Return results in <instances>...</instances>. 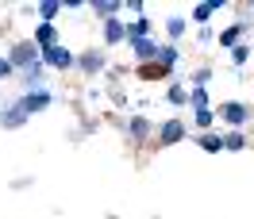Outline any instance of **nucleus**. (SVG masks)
Returning <instances> with one entry per match:
<instances>
[{
  "label": "nucleus",
  "mask_w": 254,
  "mask_h": 219,
  "mask_svg": "<svg viewBox=\"0 0 254 219\" xmlns=\"http://www.w3.org/2000/svg\"><path fill=\"white\" fill-rule=\"evenodd\" d=\"M8 62H12V65H23V73H27L31 65H39L35 43H16V47H12V54H8Z\"/></svg>",
  "instance_id": "nucleus-1"
},
{
  "label": "nucleus",
  "mask_w": 254,
  "mask_h": 219,
  "mask_svg": "<svg viewBox=\"0 0 254 219\" xmlns=\"http://www.w3.org/2000/svg\"><path fill=\"white\" fill-rule=\"evenodd\" d=\"M220 115H223V123L239 127V123H247V119H251V104H239V100H227V104L220 108Z\"/></svg>",
  "instance_id": "nucleus-2"
},
{
  "label": "nucleus",
  "mask_w": 254,
  "mask_h": 219,
  "mask_svg": "<svg viewBox=\"0 0 254 219\" xmlns=\"http://www.w3.org/2000/svg\"><path fill=\"white\" fill-rule=\"evenodd\" d=\"M185 139V123L181 119H166V123L158 127V146H174V142Z\"/></svg>",
  "instance_id": "nucleus-3"
},
{
  "label": "nucleus",
  "mask_w": 254,
  "mask_h": 219,
  "mask_svg": "<svg viewBox=\"0 0 254 219\" xmlns=\"http://www.w3.org/2000/svg\"><path fill=\"white\" fill-rule=\"evenodd\" d=\"M43 58H47V62L54 65V69H69V65L77 62V58H73V54H69L65 47H58V43H54L50 50H43Z\"/></svg>",
  "instance_id": "nucleus-4"
},
{
  "label": "nucleus",
  "mask_w": 254,
  "mask_h": 219,
  "mask_svg": "<svg viewBox=\"0 0 254 219\" xmlns=\"http://www.w3.org/2000/svg\"><path fill=\"white\" fill-rule=\"evenodd\" d=\"M131 50L139 54V62H158V43L154 39H131Z\"/></svg>",
  "instance_id": "nucleus-5"
},
{
  "label": "nucleus",
  "mask_w": 254,
  "mask_h": 219,
  "mask_svg": "<svg viewBox=\"0 0 254 219\" xmlns=\"http://www.w3.org/2000/svg\"><path fill=\"white\" fill-rule=\"evenodd\" d=\"M19 108L27 111V115H31V111H43V108H50V93H27L23 100H19Z\"/></svg>",
  "instance_id": "nucleus-6"
},
{
  "label": "nucleus",
  "mask_w": 254,
  "mask_h": 219,
  "mask_svg": "<svg viewBox=\"0 0 254 219\" xmlns=\"http://www.w3.org/2000/svg\"><path fill=\"white\" fill-rule=\"evenodd\" d=\"M139 77L143 81H166V77H174V69H166L158 62H146V65H139Z\"/></svg>",
  "instance_id": "nucleus-7"
},
{
  "label": "nucleus",
  "mask_w": 254,
  "mask_h": 219,
  "mask_svg": "<svg viewBox=\"0 0 254 219\" xmlns=\"http://www.w3.org/2000/svg\"><path fill=\"white\" fill-rule=\"evenodd\" d=\"M89 8H93V12L104 19V23H108V19H116V12H124V4H116V0H93Z\"/></svg>",
  "instance_id": "nucleus-8"
},
{
  "label": "nucleus",
  "mask_w": 254,
  "mask_h": 219,
  "mask_svg": "<svg viewBox=\"0 0 254 219\" xmlns=\"http://www.w3.org/2000/svg\"><path fill=\"white\" fill-rule=\"evenodd\" d=\"M77 65L85 69V73H96V69H104V54H100V50H85V54L77 58Z\"/></svg>",
  "instance_id": "nucleus-9"
},
{
  "label": "nucleus",
  "mask_w": 254,
  "mask_h": 219,
  "mask_svg": "<svg viewBox=\"0 0 254 219\" xmlns=\"http://www.w3.org/2000/svg\"><path fill=\"white\" fill-rule=\"evenodd\" d=\"M43 81H47V73H43V62H39V65H31V69L23 73V85H27V93H35V89L43 93Z\"/></svg>",
  "instance_id": "nucleus-10"
},
{
  "label": "nucleus",
  "mask_w": 254,
  "mask_h": 219,
  "mask_svg": "<svg viewBox=\"0 0 254 219\" xmlns=\"http://www.w3.org/2000/svg\"><path fill=\"white\" fill-rule=\"evenodd\" d=\"M127 131H131V139H135V142H143L146 135L154 131V127H150V119H146V115H135V119L127 123Z\"/></svg>",
  "instance_id": "nucleus-11"
},
{
  "label": "nucleus",
  "mask_w": 254,
  "mask_h": 219,
  "mask_svg": "<svg viewBox=\"0 0 254 219\" xmlns=\"http://www.w3.org/2000/svg\"><path fill=\"white\" fill-rule=\"evenodd\" d=\"M104 39H108V43H124V39H127V23L108 19V23H104Z\"/></svg>",
  "instance_id": "nucleus-12"
},
{
  "label": "nucleus",
  "mask_w": 254,
  "mask_h": 219,
  "mask_svg": "<svg viewBox=\"0 0 254 219\" xmlns=\"http://www.w3.org/2000/svg\"><path fill=\"white\" fill-rule=\"evenodd\" d=\"M23 119H27V111L19 108V104H12L8 111H0V123H4V127H19Z\"/></svg>",
  "instance_id": "nucleus-13"
},
{
  "label": "nucleus",
  "mask_w": 254,
  "mask_h": 219,
  "mask_svg": "<svg viewBox=\"0 0 254 219\" xmlns=\"http://www.w3.org/2000/svg\"><path fill=\"white\" fill-rule=\"evenodd\" d=\"M54 39H58V31H54L50 23H43V27L35 31V43H39V47H43V50H50V47H54Z\"/></svg>",
  "instance_id": "nucleus-14"
},
{
  "label": "nucleus",
  "mask_w": 254,
  "mask_h": 219,
  "mask_svg": "<svg viewBox=\"0 0 254 219\" xmlns=\"http://www.w3.org/2000/svg\"><path fill=\"white\" fill-rule=\"evenodd\" d=\"M146 31H150V19L139 16L135 23H127V39H146Z\"/></svg>",
  "instance_id": "nucleus-15"
},
{
  "label": "nucleus",
  "mask_w": 254,
  "mask_h": 219,
  "mask_svg": "<svg viewBox=\"0 0 254 219\" xmlns=\"http://www.w3.org/2000/svg\"><path fill=\"white\" fill-rule=\"evenodd\" d=\"M200 150H208V154H220L223 150V135H200Z\"/></svg>",
  "instance_id": "nucleus-16"
},
{
  "label": "nucleus",
  "mask_w": 254,
  "mask_h": 219,
  "mask_svg": "<svg viewBox=\"0 0 254 219\" xmlns=\"http://www.w3.org/2000/svg\"><path fill=\"white\" fill-rule=\"evenodd\" d=\"M31 12H39V16H43V19L50 23V19H54L58 12H62V4H54V0H43V4H35Z\"/></svg>",
  "instance_id": "nucleus-17"
},
{
  "label": "nucleus",
  "mask_w": 254,
  "mask_h": 219,
  "mask_svg": "<svg viewBox=\"0 0 254 219\" xmlns=\"http://www.w3.org/2000/svg\"><path fill=\"white\" fill-rule=\"evenodd\" d=\"M212 12H220V4H196V8H192V19H196V23H208Z\"/></svg>",
  "instance_id": "nucleus-18"
},
{
  "label": "nucleus",
  "mask_w": 254,
  "mask_h": 219,
  "mask_svg": "<svg viewBox=\"0 0 254 219\" xmlns=\"http://www.w3.org/2000/svg\"><path fill=\"white\" fill-rule=\"evenodd\" d=\"M239 35H243V23H235V27H227V31L220 35V47H231V50H235V43H239Z\"/></svg>",
  "instance_id": "nucleus-19"
},
{
  "label": "nucleus",
  "mask_w": 254,
  "mask_h": 219,
  "mask_svg": "<svg viewBox=\"0 0 254 219\" xmlns=\"http://www.w3.org/2000/svg\"><path fill=\"white\" fill-rule=\"evenodd\" d=\"M174 62H177V47H158V65L174 69Z\"/></svg>",
  "instance_id": "nucleus-20"
},
{
  "label": "nucleus",
  "mask_w": 254,
  "mask_h": 219,
  "mask_svg": "<svg viewBox=\"0 0 254 219\" xmlns=\"http://www.w3.org/2000/svg\"><path fill=\"white\" fill-rule=\"evenodd\" d=\"M166 31H170V39H181V35H185V19L170 16V19H166Z\"/></svg>",
  "instance_id": "nucleus-21"
},
{
  "label": "nucleus",
  "mask_w": 254,
  "mask_h": 219,
  "mask_svg": "<svg viewBox=\"0 0 254 219\" xmlns=\"http://www.w3.org/2000/svg\"><path fill=\"white\" fill-rule=\"evenodd\" d=\"M170 104H174V108H181V104H189V93H185L181 85H174V89H170Z\"/></svg>",
  "instance_id": "nucleus-22"
},
{
  "label": "nucleus",
  "mask_w": 254,
  "mask_h": 219,
  "mask_svg": "<svg viewBox=\"0 0 254 219\" xmlns=\"http://www.w3.org/2000/svg\"><path fill=\"white\" fill-rule=\"evenodd\" d=\"M223 146H227V150H243V146H247V139H243L239 131H231V135H223Z\"/></svg>",
  "instance_id": "nucleus-23"
},
{
  "label": "nucleus",
  "mask_w": 254,
  "mask_h": 219,
  "mask_svg": "<svg viewBox=\"0 0 254 219\" xmlns=\"http://www.w3.org/2000/svg\"><path fill=\"white\" fill-rule=\"evenodd\" d=\"M189 104H192L196 111H204V104H208V93H204V89H192V93H189Z\"/></svg>",
  "instance_id": "nucleus-24"
},
{
  "label": "nucleus",
  "mask_w": 254,
  "mask_h": 219,
  "mask_svg": "<svg viewBox=\"0 0 254 219\" xmlns=\"http://www.w3.org/2000/svg\"><path fill=\"white\" fill-rule=\"evenodd\" d=\"M208 81H212V69H196V73H192V85H196V89H204Z\"/></svg>",
  "instance_id": "nucleus-25"
},
{
  "label": "nucleus",
  "mask_w": 254,
  "mask_h": 219,
  "mask_svg": "<svg viewBox=\"0 0 254 219\" xmlns=\"http://www.w3.org/2000/svg\"><path fill=\"white\" fill-rule=\"evenodd\" d=\"M247 58H251V47H235V50H231V62H235V65H243Z\"/></svg>",
  "instance_id": "nucleus-26"
},
{
  "label": "nucleus",
  "mask_w": 254,
  "mask_h": 219,
  "mask_svg": "<svg viewBox=\"0 0 254 219\" xmlns=\"http://www.w3.org/2000/svg\"><path fill=\"white\" fill-rule=\"evenodd\" d=\"M12 73H16V65L8 62V58H0V81H8Z\"/></svg>",
  "instance_id": "nucleus-27"
},
{
  "label": "nucleus",
  "mask_w": 254,
  "mask_h": 219,
  "mask_svg": "<svg viewBox=\"0 0 254 219\" xmlns=\"http://www.w3.org/2000/svg\"><path fill=\"white\" fill-rule=\"evenodd\" d=\"M196 127H212V111H196Z\"/></svg>",
  "instance_id": "nucleus-28"
},
{
  "label": "nucleus",
  "mask_w": 254,
  "mask_h": 219,
  "mask_svg": "<svg viewBox=\"0 0 254 219\" xmlns=\"http://www.w3.org/2000/svg\"><path fill=\"white\" fill-rule=\"evenodd\" d=\"M251 8H254V0H251Z\"/></svg>",
  "instance_id": "nucleus-29"
}]
</instances>
